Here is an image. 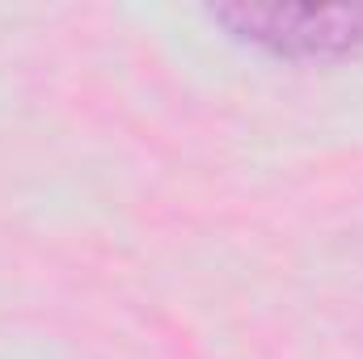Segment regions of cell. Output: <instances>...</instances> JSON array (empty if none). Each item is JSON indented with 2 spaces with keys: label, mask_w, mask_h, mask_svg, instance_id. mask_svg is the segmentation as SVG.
<instances>
[{
  "label": "cell",
  "mask_w": 363,
  "mask_h": 359,
  "mask_svg": "<svg viewBox=\"0 0 363 359\" xmlns=\"http://www.w3.org/2000/svg\"><path fill=\"white\" fill-rule=\"evenodd\" d=\"M207 17L274 60L338 64L363 55V4H211Z\"/></svg>",
  "instance_id": "6da1fadb"
}]
</instances>
